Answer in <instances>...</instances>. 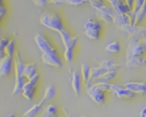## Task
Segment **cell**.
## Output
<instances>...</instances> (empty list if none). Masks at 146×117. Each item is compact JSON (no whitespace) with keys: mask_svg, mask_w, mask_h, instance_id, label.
I'll return each mask as SVG.
<instances>
[{"mask_svg":"<svg viewBox=\"0 0 146 117\" xmlns=\"http://www.w3.org/2000/svg\"><path fill=\"white\" fill-rule=\"evenodd\" d=\"M128 34L126 67L146 68V27L134 26Z\"/></svg>","mask_w":146,"mask_h":117,"instance_id":"obj_1","label":"cell"},{"mask_svg":"<svg viewBox=\"0 0 146 117\" xmlns=\"http://www.w3.org/2000/svg\"><path fill=\"white\" fill-rule=\"evenodd\" d=\"M110 92H111L110 84L105 83H96L86 89L87 95L99 105H104L106 104Z\"/></svg>","mask_w":146,"mask_h":117,"instance_id":"obj_2","label":"cell"},{"mask_svg":"<svg viewBox=\"0 0 146 117\" xmlns=\"http://www.w3.org/2000/svg\"><path fill=\"white\" fill-rule=\"evenodd\" d=\"M59 34L61 36L62 44L65 47V51L63 53V57L66 62H72L74 59V47L78 42V36H72L65 28L61 30L59 32Z\"/></svg>","mask_w":146,"mask_h":117,"instance_id":"obj_3","label":"cell"},{"mask_svg":"<svg viewBox=\"0 0 146 117\" xmlns=\"http://www.w3.org/2000/svg\"><path fill=\"white\" fill-rule=\"evenodd\" d=\"M39 21L45 27L57 33L64 28L62 18L54 12H44L39 18Z\"/></svg>","mask_w":146,"mask_h":117,"instance_id":"obj_4","label":"cell"},{"mask_svg":"<svg viewBox=\"0 0 146 117\" xmlns=\"http://www.w3.org/2000/svg\"><path fill=\"white\" fill-rule=\"evenodd\" d=\"M110 91L113 94H115L118 98L121 99H127V100H132V99H137L139 98V95L135 94L134 92H131L127 88H126L124 86H120L117 84L111 83L110 84Z\"/></svg>","mask_w":146,"mask_h":117,"instance_id":"obj_5","label":"cell"},{"mask_svg":"<svg viewBox=\"0 0 146 117\" xmlns=\"http://www.w3.org/2000/svg\"><path fill=\"white\" fill-rule=\"evenodd\" d=\"M34 41L42 53H57L56 50L51 45V44L43 34H36V36L34 37Z\"/></svg>","mask_w":146,"mask_h":117,"instance_id":"obj_6","label":"cell"},{"mask_svg":"<svg viewBox=\"0 0 146 117\" xmlns=\"http://www.w3.org/2000/svg\"><path fill=\"white\" fill-rule=\"evenodd\" d=\"M124 86L139 97L146 96V82L145 81H129L125 83Z\"/></svg>","mask_w":146,"mask_h":117,"instance_id":"obj_7","label":"cell"},{"mask_svg":"<svg viewBox=\"0 0 146 117\" xmlns=\"http://www.w3.org/2000/svg\"><path fill=\"white\" fill-rule=\"evenodd\" d=\"M42 62L49 66L60 68L62 66V62L58 53H42Z\"/></svg>","mask_w":146,"mask_h":117,"instance_id":"obj_8","label":"cell"},{"mask_svg":"<svg viewBox=\"0 0 146 117\" xmlns=\"http://www.w3.org/2000/svg\"><path fill=\"white\" fill-rule=\"evenodd\" d=\"M108 71L102 68V67H95V68H92L91 69V74H90V77L88 79V80L86 81V83L85 84L86 89L91 87L92 85L96 84L97 81L98 80V79L103 76L105 73H107Z\"/></svg>","mask_w":146,"mask_h":117,"instance_id":"obj_9","label":"cell"},{"mask_svg":"<svg viewBox=\"0 0 146 117\" xmlns=\"http://www.w3.org/2000/svg\"><path fill=\"white\" fill-rule=\"evenodd\" d=\"M14 67V57L5 56L0 60V77L8 76Z\"/></svg>","mask_w":146,"mask_h":117,"instance_id":"obj_10","label":"cell"},{"mask_svg":"<svg viewBox=\"0 0 146 117\" xmlns=\"http://www.w3.org/2000/svg\"><path fill=\"white\" fill-rule=\"evenodd\" d=\"M82 77H81V74L77 70H74L72 73V80H71V85H72V88L75 93L76 96H80V92H81V87H82Z\"/></svg>","mask_w":146,"mask_h":117,"instance_id":"obj_11","label":"cell"},{"mask_svg":"<svg viewBox=\"0 0 146 117\" xmlns=\"http://www.w3.org/2000/svg\"><path fill=\"white\" fill-rule=\"evenodd\" d=\"M36 91V85H33V83H31L30 81H27L25 83V85L23 86L22 88V96L23 98H25L26 99L32 101L33 97H34V93Z\"/></svg>","mask_w":146,"mask_h":117,"instance_id":"obj_12","label":"cell"},{"mask_svg":"<svg viewBox=\"0 0 146 117\" xmlns=\"http://www.w3.org/2000/svg\"><path fill=\"white\" fill-rule=\"evenodd\" d=\"M99 66L105 68L107 71H118L121 69L124 65L121 63H117L114 60H104L99 63Z\"/></svg>","mask_w":146,"mask_h":117,"instance_id":"obj_13","label":"cell"},{"mask_svg":"<svg viewBox=\"0 0 146 117\" xmlns=\"http://www.w3.org/2000/svg\"><path fill=\"white\" fill-rule=\"evenodd\" d=\"M56 95V87L53 84H50L46 89H45V92H44V97L42 98V100L39 102L41 104L44 105L46 104L47 103H49Z\"/></svg>","mask_w":146,"mask_h":117,"instance_id":"obj_14","label":"cell"},{"mask_svg":"<svg viewBox=\"0 0 146 117\" xmlns=\"http://www.w3.org/2000/svg\"><path fill=\"white\" fill-rule=\"evenodd\" d=\"M37 73V68L35 63H28V64H25L24 67V70H23V76L29 80L30 79H32Z\"/></svg>","mask_w":146,"mask_h":117,"instance_id":"obj_15","label":"cell"},{"mask_svg":"<svg viewBox=\"0 0 146 117\" xmlns=\"http://www.w3.org/2000/svg\"><path fill=\"white\" fill-rule=\"evenodd\" d=\"M117 71H108L103 76H101L97 83H105V84H111L112 81L116 78Z\"/></svg>","mask_w":146,"mask_h":117,"instance_id":"obj_16","label":"cell"},{"mask_svg":"<svg viewBox=\"0 0 146 117\" xmlns=\"http://www.w3.org/2000/svg\"><path fill=\"white\" fill-rule=\"evenodd\" d=\"M146 17V0H145L142 7L140 8V9L139 10V12L136 15L135 17V27H139L140 26V24L144 21V20Z\"/></svg>","mask_w":146,"mask_h":117,"instance_id":"obj_17","label":"cell"},{"mask_svg":"<svg viewBox=\"0 0 146 117\" xmlns=\"http://www.w3.org/2000/svg\"><path fill=\"white\" fill-rule=\"evenodd\" d=\"M43 107H44V105L41 104L40 103H38V104H37L33 105V106L31 109H29L27 112H25V113L23 114L22 117H35L39 112L42 111Z\"/></svg>","mask_w":146,"mask_h":117,"instance_id":"obj_18","label":"cell"},{"mask_svg":"<svg viewBox=\"0 0 146 117\" xmlns=\"http://www.w3.org/2000/svg\"><path fill=\"white\" fill-rule=\"evenodd\" d=\"M101 29L98 28H87L85 29V35L93 40H98L100 39L101 36Z\"/></svg>","mask_w":146,"mask_h":117,"instance_id":"obj_19","label":"cell"},{"mask_svg":"<svg viewBox=\"0 0 146 117\" xmlns=\"http://www.w3.org/2000/svg\"><path fill=\"white\" fill-rule=\"evenodd\" d=\"M91 69H92V67H90V65H88L87 63L84 62V63L81 64L80 74H81V77H82V80H83L84 85L86 83V81L88 80V79L90 77Z\"/></svg>","mask_w":146,"mask_h":117,"instance_id":"obj_20","label":"cell"},{"mask_svg":"<svg viewBox=\"0 0 146 117\" xmlns=\"http://www.w3.org/2000/svg\"><path fill=\"white\" fill-rule=\"evenodd\" d=\"M3 52H4L5 56L14 57V56L15 54V41L14 40L10 39L7 45L3 48Z\"/></svg>","mask_w":146,"mask_h":117,"instance_id":"obj_21","label":"cell"},{"mask_svg":"<svg viewBox=\"0 0 146 117\" xmlns=\"http://www.w3.org/2000/svg\"><path fill=\"white\" fill-rule=\"evenodd\" d=\"M105 51L110 53H118L121 51V44L118 41H113L106 45Z\"/></svg>","mask_w":146,"mask_h":117,"instance_id":"obj_22","label":"cell"},{"mask_svg":"<svg viewBox=\"0 0 146 117\" xmlns=\"http://www.w3.org/2000/svg\"><path fill=\"white\" fill-rule=\"evenodd\" d=\"M43 113L47 116L58 117V109L55 104H50Z\"/></svg>","mask_w":146,"mask_h":117,"instance_id":"obj_23","label":"cell"},{"mask_svg":"<svg viewBox=\"0 0 146 117\" xmlns=\"http://www.w3.org/2000/svg\"><path fill=\"white\" fill-rule=\"evenodd\" d=\"M87 28H98V29L102 30V25L97 20L89 19L84 25V29H87Z\"/></svg>","mask_w":146,"mask_h":117,"instance_id":"obj_24","label":"cell"},{"mask_svg":"<svg viewBox=\"0 0 146 117\" xmlns=\"http://www.w3.org/2000/svg\"><path fill=\"white\" fill-rule=\"evenodd\" d=\"M88 3V0H66L67 4L74 5V6L81 5L83 3Z\"/></svg>","mask_w":146,"mask_h":117,"instance_id":"obj_25","label":"cell"},{"mask_svg":"<svg viewBox=\"0 0 146 117\" xmlns=\"http://www.w3.org/2000/svg\"><path fill=\"white\" fill-rule=\"evenodd\" d=\"M33 3L36 6H39V7H43L44 5L47 4V3L49 2V0H33Z\"/></svg>","mask_w":146,"mask_h":117,"instance_id":"obj_26","label":"cell"},{"mask_svg":"<svg viewBox=\"0 0 146 117\" xmlns=\"http://www.w3.org/2000/svg\"><path fill=\"white\" fill-rule=\"evenodd\" d=\"M9 39L7 38H4V37H2L0 38V47L3 50V48L7 45V44L9 43Z\"/></svg>","mask_w":146,"mask_h":117,"instance_id":"obj_27","label":"cell"},{"mask_svg":"<svg viewBox=\"0 0 146 117\" xmlns=\"http://www.w3.org/2000/svg\"><path fill=\"white\" fill-rule=\"evenodd\" d=\"M49 2L54 5H61V4L66 3V0H50Z\"/></svg>","mask_w":146,"mask_h":117,"instance_id":"obj_28","label":"cell"},{"mask_svg":"<svg viewBox=\"0 0 146 117\" xmlns=\"http://www.w3.org/2000/svg\"><path fill=\"white\" fill-rule=\"evenodd\" d=\"M6 12H7L6 8H5L3 4H1V5H0V20L6 15Z\"/></svg>","mask_w":146,"mask_h":117,"instance_id":"obj_29","label":"cell"},{"mask_svg":"<svg viewBox=\"0 0 146 117\" xmlns=\"http://www.w3.org/2000/svg\"><path fill=\"white\" fill-rule=\"evenodd\" d=\"M140 117H146V105L142 109L141 112H140V115H139Z\"/></svg>","mask_w":146,"mask_h":117,"instance_id":"obj_30","label":"cell"},{"mask_svg":"<svg viewBox=\"0 0 146 117\" xmlns=\"http://www.w3.org/2000/svg\"><path fill=\"white\" fill-rule=\"evenodd\" d=\"M127 3V5L129 6V8L131 9V10H132V9H133V1L134 0H124Z\"/></svg>","mask_w":146,"mask_h":117,"instance_id":"obj_31","label":"cell"},{"mask_svg":"<svg viewBox=\"0 0 146 117\" xmlns=\"http://www.w3.org/2000/svg\"><path fill=\"white\" fill-rule=\"evenodd\" d=\"M67 116L68 117H77L75 115H74V114H71V113H69V114H67Z\"/></svg>","mask_w":146,"mask_h":117,"instance_id":"obj_32","label":"cell"},{"mask_svg":"<svg viewBox=\"0 0 146 117\" xmlns=\"http://www.w3.org/2000/svg\"><path fill=\"white\" fill-rule=\"evenodd\" d=\"M40 117H50V116H47L46 115H44V113H42V115L40 116Z\"/></svg>","mask_w":146,"mask_h":117,"instance_id":"obj_33","label":"cell"},{"mask_svg":"<svg viewBox=\"0 0 146 117\" xmlns=\"http://www.w3.org/2000/svg\"><path fill=\"white\" fill-rule=\"evenodd\" d=\"M7 117H17V116H15V115H12V114H11V115H9Z\"/></svg>","mask_w":146,"mask_h":117,"instance_id":"obj_34","label":"cell"},{"mask_svg":"<svg viewBox=\"0 0 146 117\" xmlns=\"http://www.w3.org/2000/svg\"><path fill=\"white\" fill-rule=\"evenodd\" d=\"M80 117H89V116H80Z\"/></svg>","mask_w":146,"mask_h":117,"instance_id":"obj_35","label":"cell"},{"mask_svg":"<svg viewBox=\"0 0 146 117\" xmlns=\"http://www.w3.org/2000/svg\"><path fill=\"white\" fill-rule=\"evenodd\" d=\"M2 2H3V0H0V5L2 4Z\"/></svg>","mask_w":146,"mask_h":117,"instance_id":"obj_36","label":"cell"},{"mask_svg":"<svg viewBox=\"0 0 146 117\" xmlns=\"http://www.w3.org/2000/svg\"><path fill=\"white\" fill-rule=\"evenodd\" d=\"M0 51H3V49H2V48L0 47Z\"/></svg>","mask_w":146,"mask_h":117,"instance_id":"obj_37","label":"cell"},{"mask_svg":"<svg viewBox=\"0 0 146 117\" xmlns=\"http://www.w3.org/2000/svg\"><path fill=\"white\" fill-rule=\"evenodd\" d=\"M107 1H109V2H110V1H112V0H107Z\"/></svg>","mask_w":146,"mask_h":117,"instance_id":"obj_38","label":"cell"},{"mask_svg":"<svg viewBox=\"0 0 146 117\" xmlns=\"http://www.w3.org/2000/svg\"><path fill=\"white\" fill-rule=\"evenodd\" d=\"M0 30H1V29H0Z\"/></svg>","mask_w":146,"mask_h":117,"instance_id":"obj_39","label":"cell"}]
</instances>
